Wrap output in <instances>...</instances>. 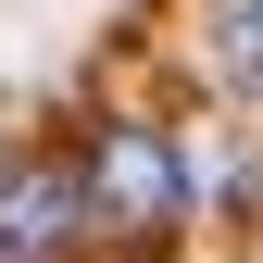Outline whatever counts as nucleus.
<instances>
[{"label":"nucleus","mask_w":263,"mask_h":263,"mask_svg":"<svg viewBox=\"0 0 263 263\" xmlns=\"http://www.w3.org/2000/svg\"><path fill=\"white\" fill-rule=\"evenodd\" d=\"M76 188H88V226H113V238H163V226L188 213V163H176V138H163V125H138V113L88 138Z\"/></svg>","instance_id":"1"},{"label":"nucleus","mask_w":263,"mask_h":263,"mask_svg":"<svg viewBox=\"0 0 263 263\" xmlns=\"http://www.w3.org/2000/svg\"><path fill=\"white\" fill-rule=\"evenodd\" d=\"M88 238V188L50 151H0V263H63Z\"/></svg>","instance_id":"2"},{"label":"nucleus","mask_w":263,"mask_h":263,"mask_svg":"<svg viewBox=\"0 0 263 263\" xmlns=\"http://www.w3.org/2000/svg\"><path fill=\"white\" fill-rule=\"evenodd\" d=\"M226 63H238V88H263V0L226 13Z\"/></svg>","instance_id":"3"}]
</instances>
